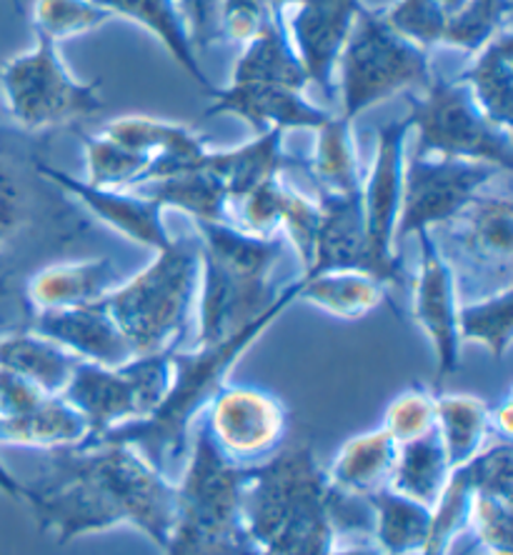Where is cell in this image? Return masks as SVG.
Instances as JSON below:
<instances>
[{"label": "cell", "instance_id": "6da1fadb", "mask_svg": "<svg viewBox=\"0 0 513 555\" xmlns=\"http://www.w3.org/2000/svg\"><path fill=\"white\" fill-rule=\"evenodd\" d=\"M23 503L55 543L130 526L163 551L176 518V480L138 448L93 443L46 451Z\"/></svg>", "mask_w": 513, "mask_h": 555}, {"label": "cell", "instance_id": "7a4b0ae2", "mask_svg": "<svg viewBox=\"0 0 513 555\" xmlns=\"http://www.w3.org/2000/svg\"><path fill=\"white\" fill-rule=\"evenodd\" d=\"M300 278L286 283L275 304L264 315L235 331L233 336L208 348L174 350L170 353V386L161 405L145 421L105 433L95 443H128L141 451L163 476L181 478L189 461L193 428L214 396L228 383V373L241 361V356L264 336L268 325L275 323L293 300H298ZM93 446V443H91Z\"/></svg>", "mask_w": 513, "mask_h": 555}, {"label": "cell", "instance_id": "3957f363", "mask_svg": "<svg viewBox=\"0 0 513 555\" xmlns=\"http://www.w3.org/2000/svg\"><path fill=\"white\" fill-rule=\"evenodd\" d=\"M40 163L33 145L0 130V304L23 310V285L48 266L43 258L91 233L86 210L40 173Z\"/></svg>", "mask_w": 513, "mask_h": 555}, {"label": "cell", "instance_id": "277c9868", "mask_svg": "<svg viewBox=\"0 0 513 555\" xmlns=\"http://www.w3.org/2000/svg\"><path fill=\"white\" fill-rule=\"evenodd\" d=\"M243 526L264 555H329L336 548L333 488L311 443L300 440L251 465Z\"/></svg>", "mask_w": 513, "mask_h": 555}, {"label": "cell", "instance_id": "5b68a950", "mask_svg": "<svg viewBox=\"0 0 513 555\" xmlns=\"http://www.w3.org/2000/svg\"><path fill=\"white\" fill-rule=\"evenodd\" d=\"M201 248L195 346L208 348L246 328L279 300L273 278L291 250L283 235L258 238L228 223H193Z\"/></svg>", "mask_w": 513, "mask_h": 555}, {"label": "cell", "instance_id": "8992f818", "mask_svg": "<svg viewBox=\"0 0 513 555\" xmlns=\"http://www.w3.org/2000/svg\"><path fill=\"white\" fill-rule=\"evenodd\" d=\"M201 248L198 238L174 235L156 250L143 271L120 281L103 306L124 333L136 358L181 350L198 300Z\"/></svg>", "mask_w": 513, "mask_h": 555}, {"label": "cell", "instance_id": "52a82bcc", "mask_svg": "<svg viewBox=\"0 0 513 555\" xmlns=\"http://www.w3.org/2000/svg\"><path fill=\"white\" fill-rule=\"evenodd\" d=\"M248 468L235 465L210 440L203 418L193 428L189 461L176 480V518L166 555H248L243 486Z\"/></svg>", "mask_w": 513, "mask_h": 555}, {"label": "cell", "instance_id": "ba28073f", "mask_svg": "<svg viewBox=\"0 0 513 555\" xmlns=\"http://www.w3.org/2000/svg\"><path fill=\"white\" fill-rule=\"evenodd\" d=\"M428 233L451 268L461 304L513 288V195L509 185L484 188L459 216Z\"/></svg>", "mask_w": 513, "mask_h": 555}, {"label": "cell", "instance_id": "9c48e42d", "mask_svg": "<svg viewBox=\"0 0 513 555\" xmlns=\"http://www.w3.org/2000/svg\"><path fill=\"white\" fill-rule=\"evenodd\" d=\"M341 116L356 120L373 105L388 101L406 88H423L431 80L428 51L388 26L381 11L358 15L338 59Z\"/></svg>", "mask_w": 513, "mask_h": 555}, {"label": "cell", "instance_id": "30bf717a", "mask_svg": "<svg viewBox=\"0 0 513 555\" xmlns=\"http://www.w3.org/2000/svg\"><path fill=\"white\" fill-rule=\"evenodd\" d=\"M416 133V155L482 160L511 173L513 138L488 120L469 88L456 78L431 76L406 113Z\"/></svg>", "mask_w": 513, "mask_h": 555}, {"label": "cell", "instance_id": "8fae6325", "mask_svg": "<svg viewBox=\"0 0 513 555\" xmlns=\"http://www.w3.org/2000/svg\"><path fill=\"white\" fill-rule=\"evenodd\" d=\"M36 38V48L0 68V91L15 124L28 133H40L101 113V80H76L61 61L59 46L43 36Z\"/></svg>", "mask_w": 513, "mask_h": 555}, {"label": "cell", "instance_id": "7c38bea8", "mask_svg": "<svg viewBox=\"0 0 513 555\" xmlns=\"http://www.w3.org/2000/svg\"><path fill=\"white\" fill-rule=\"evenodd\" d=\"M170 386V353L133 358L118 369L78 361L61 393L88 421L91 446L105 433L145 421L156 411Z\"/></svg>", "mask_w": 513, "mask_h": 555}, {"label": "cell", "instance_id": "4fadbf2b", "mask_svg": "<svg viewBox=\"0 0 513 555\" xmlns=\"http://www.w3.org/2000/svg\"><path fill=\"white\" fill-rule=\"evenodd\" d=\"M503 176L511 173L491 163L413 153L403 166L401 210H398L394 235L396 248L398 243L413 238L421 231H434V228L449 223L484 188Z\"/></svg>", "mask_w": 513, "mask_h": 555}, {"label": "cell", "instance_id": "5bb4252c", "mask_svg": "<svg viewBox=\"0 0 513 555\" xmlns=\"http://www.w3.org/2000/svg\"><path fill=\"white\" fill-rule=\"evenodd\" d=\"M411 135L409 116L388 120L379 128L376 153L363 178V216H365V238H369L371 256L381 268L384 285L394 296H406L411 288L403 271V260L396 248V223L401 210L403 193V166H406V143Z\"/></svg>", "mask_w": 513, "mask_h": 555}, {"label": "cell", "instance_id": "9a60e30c", "mask_svg": "<svg viewBox=\"0 0 513 555\" xmlns=\"http://www.w3.org/2000/svg\"><path fill=\"white\" fill-rule=\"evenodd\" d=\"M210 440L243 468L279 453L288 436V408L279 396L246 383H226L201 415Z\"/></svg>", "mask_w": 513, "mask_h": 555}, {"label": "cell", "instance_id": "2e32d148", "mask_svg": "<svg viewBox=\"0 0 513 555\" xmlns=\"http://www.w3.org/2000/svg\"><path fill=\"white\" fill-rule=\"evenodd\" d=\"M419 241L421 258L416 278L411 281V313L419 328L436 356L434 393L441 390L446 378L459 371L461 365V338H459V291L449 263L438 250L434 235L421 231L413 235Z\"/></svg>", "mask_w": 513, "mask_h": 555}, {"label": "cell", "instance_id": "e0dca14e", "mask_svg": "<svg viewBox=\"0 0 513 555\" xmlns=\"http://www.w3.org/2000/svg\"><path fill=\"white\" fill-rule=\"evenodd\" d=\"M283 13L286 33L304 63L308 83L331 98L333 70H336L346 40L351 36L358 15L363 13L361 0H304Z\"/></svg>", "mask_w": 513, "mask_h": 555}, {"label": "cell", "instance_id": "ac0fdd59", "mask_svg": "<svg viewBox=\"0 0 513 555\" xmlns=\"http://www.w3.org/2000/svg\"><path fill=\"white\" fill-rule=\"evenodd\" d=\"M40 173L63 191L73 203H78L88 216H93L113 228L126 241L151 248L153 253L166 248L174 235L168 233L163 208L156 201L145 198L136 191H108V188H93L80 178H73L65 170L40 163Z\"/></svg>", "mask_w": 513, "mask_h": 555}, {"label": "cell", "instance_id": "d6986e66", "mask_svg": "<svg viewBox=\"0 0 513 555\" xmlns=\"http://www.w3.org/2000/svg\"><path fill=\"white\" fill-rule=\"evenodd\" d=\"M214 103L206 116H235L256 130V135L268 130H319L333 113L319 108L306 98V91L271 83H228L216 88Z\"/></svg>", "mask_w": 513, "mask_h": 555}, {"label": "cell", "instance_id": "ffe728a7", "mask_svg": "<svg viewBox=\"0 0 513 555\" xmlns=\"http://www.w3.org/2000/svg\"><path fill=\"white\" fill-rule=\"evenodd\" d=\"M26 328L59 343L80 361L105 365V369H118L136 358L103 300L78 308L36 310V313H28Z\"/></svg>", "mask_w": 513, "mask_h": 555}, {"label": "cell", "instance_id": "44dd1931", "mask_svg": "<svg viewBox=\"0 0 513 555\" xmlns=\"http://www.w3.org/2000/svg\"><path fill=\"white\" fill-rule=\"evenodd\" d=\"M316 201L321 208V225L316 235L313 260L300 278L325 271H363L384 283L381 268L371 256L369 238H365L363 188L348 195H316Z\"/></svg>", "mask_w": 513, "mask_h": 555}, {"label": "cell", "instance_id": "7402d4cb", "mask_svg": "<svg viewBox=\"0 0 513 555\" xmlns=\"http://www.w3.org/2000/svg\"><path fill=\"white\" fill-rule=\"evenodd\" d=\"M98 133L120 143L124 149L156 158L143 183L201 168L208 153L206 141L191 128L151 116H124L108 120Z\"/></svg>", "mask_w": 513, "mask_h": 555}, {"label": "cell", "instance_id": "603a6c76", "mask_svg": "<svg viewBox=\"0 0 513 555\" xmlns=\"http://www.w3.org/2000/svg\"><path fill=\"white\" fill-rule=\"evenodd\" d=\"M124 281L120 268L108 256L84 260H59L38 268L23 285L28 313L98 304Z\"/></svg>", "mask_w": 513, "mask_h": 555}, {"label": "cell", "instance_id": "cb8c5ba5", "mask_svg": "<svg viewBox=\"0 0 513 555\" xmlns=\"http://www.w3.org/2000/svg\"><path fill=\"white\" fill-rule=\"evenodd\" d=\"M201 166L221 178L228 191V208H231L233 201L254 191L256 185L281 178L283 170L293 166V160L283 151V130H268L239 149L208 151Z\"/></svg>", "mask_w": 513, "mask_h": 555}, {"label": "cell", "instance_id": "d4e9b609", "mask_svg": "<svg viewBox=\"0 0 513 555\" xmlns=\"http://www.w3.org/2000/svg\"><path fill=\"white\" fill-rule=\"evenodd\" d=\"M398 443L384 428L351 436L338 448L331 468L325 470L336 491L356 498H369L388 488Z\"/></svg>", "mask_w": 513, "mask_h": 555}, {"label": "cell", "instance_id": "484cf974", "mask_svg": "<svg viewBox=\"0 0 513 555\" xmlns=\"http://www.w3.org/2000/svg\"><path fill=\"white\" fill-rule=\"evenodd\" d=\"M469 88L484 116L493 126L511 130L513 118V33L503 28L499 36L488 40L466 70L453 76Z\"/></svg>", "mask_w": 513, "mask_h": 555}, {"label": "cell", "instance_id": "4316f807", "mask_svg": "<svg viewBox=\"0 0 513 555\" xmlns=\"http://www.w3.org/2000/svg\"><path fill=\"white\" fill-rule=\"evenodd\" d=\"M103 5L113 18H128L151 33L158 43L166 48V53L181 68L189 73L195 86H201L206 93H214L216 86L210 83L203 73L198 55L193 51L189 28H185L183 13L178 8V0H95Z\"/></svg>", "mask_w": 513, "mask_h": 555}, {"label": "cell", "instance_id": "83f0119b", "mask_svg": "<svg viewBox=\"0 0 513 555\" xmlns=\"http://www.w3.org/2000/svg\"><path fill=\"white\" fill-rule=\"evenodd\" d=\"M78 361L70 350L28 328L0 333V369L21 375L43 393L61 396Z\"/></svg>", "mask_w": 513, "mask_h": 555}, {"label": "cell", "instance_id": "f1b7e54d", "mask_svg": "<svg viewBox=\"0 0 513 555\" xmlns=\"http://www.w3.org/2000/svg\"><path fill=\"white\" fill-rule=\"evenodd\" d=\"M88 438V421L61 396H46L33 411L0 418V443L55 451L76 448Z\"/></svg>", "mask_w": 513, "mask_h": 555}, {"label": "cell", "instance_id": "f546056e", "mask_svg": "<svg viewBox=\"0 0 513 555\" xmlns=\"http://www.w3.org/2000/svg\"><path fill=\"white\" fill-rule=\"evenodd\" d=\"M231 83H271L296 88V91H306L311 86L288 38L283 15H275L271 26L248 46H243L241 59L235 61L231 73Z\"/></svg>", "mask_w": 513, "mask_h": 555}, {"label": "cell", "instance_id": "4dcf8cb0", "mask_svg": "<svg viewBox=\"0 0 513 555\" xmlns=\"http://www.w3.org/2000/svg\"><path fill=\"white\" fill-rule=\"evenodd\" d=\"M130 191L156 201L158 206L185 214L193 223H228V191L218 176L208 168L185 170V173L141 183Z\"/></svg>", "mask_w": 513, "mask_h": 555}, {"label": "cell", "instance_id": "1f68e13d", "mask_svg": "<svg viewBox=\"0 0 513 555\" xmlns=\"http://www.w3.org/2000/svg\"><path fill=\"white\" fill-rule=\"evenodd\" d=\"M436 433L451 470L461 468L491 443V405L476 396L436 393Z\"/></svg>", "mask_w": 513, "mask_h": 555}, {"label": "cell", "instance_id": "d6a6232c", "mask_svg": "<svg viewBox=\"0 0 513 555\" xmlns=\"http://www.w3.org/2000/svg\"><path fill=\"white\" fill-rule=\"evenodd\" d=\"M384 283L363 271H325L300 278L298 300L341 321H361L386 300Z\"/></svg>", "mask_w": 513, "mask_h": 555}, {"label": "cell", "instance_id": "836d02e7", "mask_svg": "<svg viewBox=\"0 0 513 555\" xmlns=\"http://www.w3.org/2000/svg\"><path fill=\"white\" fill-rule=\"evenodd\" d=\"M316 195H348L363 188V173L358 166L354 120L331 116L316 130L313 155L308 160Z\"/></svg>", "mask_w": 513, "mask_h": 555}, {"label": "cell", "instance_id": "e575fe53", "mask_svg": "<svg viewBox=\"0 0 513 555\" xmlns=\"http://www.w3.org/2000/svg\"><path fill=\"white\" fill-rule=\"evenodd\" d=\"M449 476L451 463L446 459L444 443L434 428L426 436L398 446L388 488L431 508L444 493Z\"/></svg>", "mask_w": 513, "mask_h": 555}, {"label": "cell", "instance_id": "d590c367", "mask_svg": "<svg viewBox=\"0 0 513 555\" xmlns=\"http://www.w3.org/2000/svg\"><path fill=\"white\" fill-rule=\"evenodd\" d=\"M373 513L371 538L384 555H421L428 538L431 508L401 493L384 491L365 498Z\"/></svg>", "mask_w": 513, "mask_h": 555}, {"label": "cell", "instance_id": "8d00e7d4", "mask_svg": "<svg viewBox=\"0 0 513 555\" xmlns=\"http://www.w3.org/2000/svg\"><path fill=\"white\" fill-rule=\"evenodd\" d=\"M459 338L486 348L496 361H506L513 343V288L459 306Z\"/></svg>", "mask_w": 513, "mask_h": 555}, {"label": "cell", "instance_id": "74e56055", "mask_svg": "<svg viewBox=\"0 0 513 555\" xmlns=\"http://www.w3.org/2000/svg\"><path fill=\"white\" fill-rule=\"evenodd\" d=\"M86 178L88 185L108 188V191H130L141 185L153 166L151 155L136 153L111 141L101 133L84 135Z\"/></svg>", "mask_w": 513, "mask_h": 555}, {"label": "cell", "instance_id": "f35d334b", "mask_svg": "<svg viewBox=\"0 0 513 555\" xmlns=\"http://www.w3.org/2000/svg\"><path fill=\"white\" fill-rule=\"evenodd\" d=\"M469 0H396L394 5L381 11V15L398 36L411 40L423 51H431L441 46L451 18Z\"/></svg>", "mask_w": 513, "mask_h": 555}, {"label": "cell", "instance_id": "ab89813d", "mask_svg": "<svg viewBox=\"0 0 513 555\" xmlns=\"http://www.w3.org/2000/svg\"><path fill=\"white\" fill-rule=\"evenodd\" d=\"M471 495H474V488L469 483L466 470H451L444 493L431 505L428 538L421 555H449L451 543L469 528Z\"/></svg>", "mask_w": 513, "mask_h": 555}, {"label": "cell", "instance_id": "60d3db41", "mask_svg": "<svg viewBox=\"0 0 513 555\" xmlns=\"http://www.w3.org/2000/svg\"><path fill=\"white\" fill-rule=\"evenodd\" d=\"M113 15L95 0H36L33 30L53 43L68 40L105 26Z\"/></svg>", "mask_w": 513, "mask_h": 555}, {"label": "cell", "instance_id": "b9f144b4", "mask_svg": "<svg viewBox=\"0 0 513 555\" xmlns=\"http://www.w3.org/2000/svg\"><path fill=\"white\" fill-rule=\"evenodd\" d=\"M509 21L511 0H469L451 18L441 46L459 48V51L474 55L503 28H509Z\"/></svg>", "mask_w": 513, "mask_h": 555}, {"label": "cell", "instance_id": "7bdbcfd3", "mask_svg": "<svg viewBox=\"0 0 513 555\" xmlns=\"http://www.w3.org/2000/svg\"><path fill=\"white\" fill-rule=\"evenodd\" d=\"M283 198H286V181L283 178L260 183L254 191H248L239 201L231 203V208H228V225L239 228V231L248 235H258V238L281 235Z\"/></svg>", "mask_w": 513, "mask_h": 555}, {"label": "cell", "instance_id": "ee69618b", "mask_svg": "<svg viewBox=\"0 0 513 555\" xmlns=\"http://www.w3.org/2000/svg\"><path fill=\"white\" fill-rule=\"evenodd\" d=\"M390 438L398 446L409 443L426 436L436 428V393L434 390L413 386L406 388L403 393H398L394 401L386 405L384 423H381Z\"/></svg>", "mask_w": 513, "mask_h": 555}, {"label": "cell", "instance_id": "f6af8a7d", "mask_svg": "<svg viewBox=\"0 0 513 555\" xmlns=\"http://www.w3.org/2000/svg\"><path fill=\"white\" fill-rule=\"evenodd\" d=\"M321 225V208L313 195L300 193L298 188L286 183V198H283V214H281V235L288 243L293 256L298 258L304 273L308 271L313 260L316 235H319Z\"/></svg>", "mask_w": 513, "mask_h": 555}, {"label": "cell", "instance_id": "bcb514c9", "mask_svg": "<svg viewBox=\"0 0 513 555\" xmlns=\"http://www.w3.org/2000/svg\"><path fill=\"white\" fill-rule=\"evenodd\" d=\"M513 501L474 493L469 508V528L486 555H511Z\"/></svg>", "mask_w": 513, "mask_h": 555}, {"label": "cell", "instance_id": "7dc6e473", "mask_svg": "<svg viewBox=\"0 0 513 555\" xmlns=\"http://www.w3.org/2000/svg\"><path fill=\"white\" fill-rule=\"evenodd\" d=\"M275 13L268 0H221L218 8V36L221 43L248 46L271 26Z\"/></svg>", "mask_w": 513, "mask_h": 555}, {"label": "cell", "instance_id": "c3c4849f", "mask_svg": "<svg viewBox=\"0 0 513 555\" xmlns=\"http://www.w3.org/2000/svg\"><path fill=\"white\" fill-rule=\"evenodd\" d=\"M185 28H189L195 55L206 53L221 43L218 36V8L221 0H178Z\"/></svg>", "mask_w": 513, "mask_h": 555}, {"label": "cell", "instance_id": "681fc988", "mask_svg": "<svg viewBox=\"0 0 513 555\" xmlns=\"http://www.w3.org/2000/svg\"><path fill=\"white\" fill-rule=\"evenodd\" d=\"M0 491H3L8 498H13V501H21V503H23V495H26V488H23L21 480H15L13 473L3 468V465H0Z\"/></svg>", "mask_w": 513, "mask_h": 555}, {"label": "cell", "instance_id": "f907efd6", "mask_svg": "<svg viewBox=\"0 0 513 555\" xmlns=\"http://www.w3.org/2000/svg\"><path fill=\"white\" fill-rule=\"evenodd\" d=\"M329 555H384L379 548H369V545H356V548H333Z\"/></svg>", "mask_w": 513, "mask_h": 555}, {"label": "cell", "instance_id": "816d5d0a", "mask_svg": "<svg viewBox=\"0 0 513 555\" xmlns=\"http://www.w3.org/2000/svg\"><path fill=\"white\" fill-rule=\"evenodd\" d=\"M300 3H304V0H268V5H271L275 13H288L291 8H296Z\"/></svg>", "mask_w": 513, "mask_h": 555}, {"label": "cell", "instance_id": "f5cc1de1", "mask_svg": "<svg viewBox=\"0 0 513 555\" xmlns=\"http://www.w3.org/2000/svg\"><path fill=\"white\" fill-rule=\"evenodd\" d=\"M11 3H13V8H15V13L23 15V5H21V0H11Z\"/></svg>", "mask_w": 513, "mask_h": 555}, {"label": "cell", "instance_id": "db71d44e", "mask_svg": "<svg viewBox=\"0 0 513 555\" xmlns=\"http://www.w3.org/2000/svg\"><path fill=\"white\" fill-rule=\"evenodd\" d=\"M248 555H264V553H260V551H256V548H251V553Z\"/></svg>", "mask_w": 513, "mask_h": 555}]
</instances>
